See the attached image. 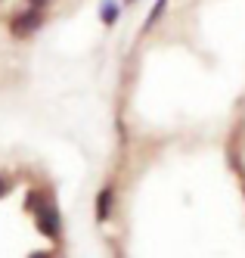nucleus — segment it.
I'll use <instances>...</instances> for the list:
<instances>
[{"instance_id": "obj_1", "label": "nucleus", "mask_w": 245, "mask_h": 258, "mask_svg": "<svg viewBox=\"0 0 245 258\" xmlns=\"http://www.w3.org/2000/svg\"><path fill=\"white\" fill-rule=\"evenodd\" d=\"M118 212V183L106 180L103 187L97 190V199H93V221L97 224H109Z\"/></svg>"}, {"instance_id": "obj_2", "label": "nucleus", "mask_w": 245, "mask_h": 258, "mask_svg": "<svg viewBox=\"0 0 245 258\" xmlns=\"http://www.w3.org/2000/svg\"><path fill=\"white\" fill-rule=\"evenodd\" d=\"M97 13H100V22L106 28H115L121 22V16H124V4H121V0H100Z\"/></svg>"}, {"instance_id": "obj_3", "label": "nucleus", "mask_w": 245, "mask_h": 258, "mask_svg": "<svg viewBox=\"0 0 245 258\" xmlns=\"http://www.w3.org/2000/svg\"><path fill=\"white\" fill-rule=\"evenodd\" d=\"M168 7H171V0H155L152 4V10L146 13V19H143V34H149L161 19H165V13H168Z\"/></svg>"}, {"instance_id": "obj_4", "label": "nucleus", "mask_w": 245, "mask_h": 258, "mask_svg": "<svg viewBox=\"0 0 245 258\" xmlns=\"http://www.w3.org/2000/svg\"><path fill=\"white\" fill-rule=\"evenodd\" d=\"M28 4V10H41V13H47V7L53 4V0H25Z\"/></svg>"}, {"instance_id": "obj_5", "label": "nucleus", "mask_w": 245, "mask_h": 258, "mask_svg": "<svg viewBox=\"0 0 245 258\" xmlns=\"http://www.w3.org/2000/svg\"><path fill=\"white\" fill-rule=\"evenodd\" d=\"M121 4H124V10H127V7H137L140 0H121Z\"/></svg>"}]
</instances>
